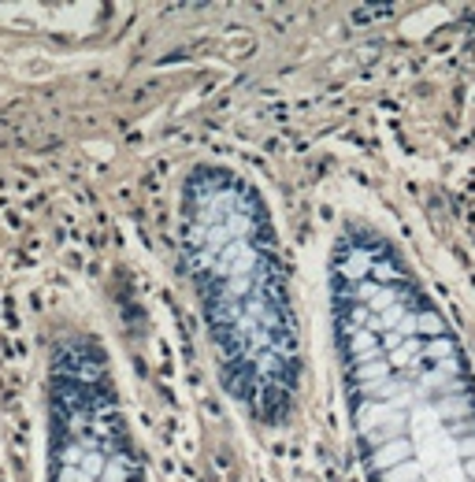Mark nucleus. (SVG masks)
<instances>
[{
    "mask_svg": "<svg viewBox=\"0 0 475 482\" xmlns=\"http://www.w3.org/2000/svg\"><path fill=\"white\" fill-rule=\"evenodd\" d=\"M356 423H360V434H368L375 442V449L394 442L398 430L408 427V415L394 405H383V401H368L364 408L356 412Z\"/></svg>",
    "mask_w": 475,
    "mask_h": 482,
    "instance_id": "f257e3e1",
    "label": "nucleus"
},
{
    "mask_svg": "<svg viewBox=\"0 0 475 482\" xmlns=\"http://www.w3.org/2000/svg\"><path fill=\"white\" fill-rule=\"evenodd\" d=\"M457 456H461L457 453V438L446 434V430L416 445V464L423 471H438V468H446V464H457Z\"/></svg>",
    "mask_w": 475,
    "mask_h": 482,
    "instance_id": "f03ea898",
    "label": "nucleus"
},
{
    "mask_svg": "<svg viewBox=\"0 0 475 482\" xmlns=\"http://www.w3.org/2000/svg\"><path fill=\"white\" fill-rule=\"evenodd\" d=\"M408 434H413L416 445L435 438V434H442V420H438L435 405H416V412L408 415Z\"/></svg>",
    "mask_w": 475,
    "mask_h": 482,
    "instance_id": "7ed1b4c3",
    "label": "nucleus"
},
{
    "mask_svg": "<svg viewBox=\"0 0 475 482\" xmlns=\"http://www.w3.org/2000/svg\"><path fill=\"white\" fill-rule=\"evenodd\" d=\"M408 456H413V442H408V438H394V442H386V445L375 449L371 468L375 471H390V468H398V464H405Z\"/></svg>",
    "mask_w": 475,
    "mask_h": 482,
    "instance_id": "20e7f679",
    "label": "nucleus"
},
{
    "mask_svg": "<svg viewBox=\"0 0 475 482\" xmlns=\"http://www.w3.org/2000/svg\"><path fill=\"white\" fill-rule=\"evenodd\" d=\"M346 345H349V356L356 360V363H364V360H379V334L375 330H368V327H360V330H346Z\"/></svg>",
    "mask_w": 475,
    "mask_h": 482,
    "instance_id": "39448f33",
    "label": "nucleus"
},
{
    "mask_svg": "<svg viewBox=\"0 0 475 482\" xmlns=\"http://www.w3.org/2000/svg\"><path fill=\"white\" fill-rule=\"evenodd\" d=\"M371 268H375V260H371L368 248H349L346 260L338 263V275L346 278V282H360V278L371 275Z\"/></svg>",
    "mask_w": 475,
    "mask_h": 482,
    "instance_id": "423d86ee",
    "label": "nucleus"
},
{
    "mask_svg": "<svg viewBox=\"0 0 475 482\" xmlns=\"http://www.w3.org/2000/svg\"><path fill=\"white\" fill-rule=\"evenodd\" d=\"M390 378V360H364L356 363V382L360 386H375V382H386Z\"/></svg>",
    "mask_w": 475,
    "mask_h": 482,
    "instance_id": "0eeeda50",
    "label": "nucleus"
},
{
    "mask_svg": "<svg viewBox=\"0 0 475 482\" xmlns=\"http://www.w3.org/2000/svg\"><path fill=\"white\" fill-rule=\"evenodd\" d=\"M435 412H438V420H457V415H468L471 412V401H468L464 393H453V397L442 393L438 401H435Z\"/></svg>",
    "mask_w": 475,
    "mask_h": 482,
    "instance_id": "6e6552de",
    "label": "nucleus"
},
{
    "mask_svg": "<svg viewBox=\"0 0 475 482\" xmlns=\"http://www.w3.org/2000/svg\"><path fill=\"white\" fill-rule=\"evenodd\" d=\"M420 353H423V341H420V338H405V345L394 349L386 360H390V368H408V363L420 360Z\"/></svg>",
    "mask_w": 475,
    "mask_h": 482,
    "instance_id": "1a4fd4ad",
    "label": "nucleus"
},
{
    "mask_svg": "<svg viewBox=\"0 0 475 482\" xmlns=\"http://www.w3.org/2000/svg\"><path fill=\"white\" fill-rule=\"evenodd\" d=\"M420 478H423V468L416 460H405V464H398V468L383 471V482H420Z\"/></svg>",
    "mask_w": 475,
    "mask_h": 482,
    "instance_id": "9d476101",
    "label": "nucleus"
},
{
    "mask_svg": "<svg viewBox=\"0 0 475 482\" xmlns=\"http://www.w3.org/2000/svg\"><path fill=\"white\" fill-rule=\"evenodd\" d=\"M449 356H453V341L449 338H431L427 345H423V353H420V360H431V368L442 363V360H449Z\"/></svg>",
    "mask_w": 475,
    "mask_h": 482,
    "instance_id": "9b49d317",
    "label": "nucleus"
},
{
    "mask_svg": "<svg viewBox=\"0 0 475 482\" xmlns=\"http://www.w3.org/2000/svg\"><path fill=\"white\" fill-rule=\"evenodd\" d=\"M420 334H427V338H446V323H442L438 315L423 312V315H416V338H420Z\"/></svg>",
    "mask_w": 475,
    "mask_h": 482,
    "instance_id": "f8f14e48",
    "label": "nucleus"
},
{
    "mask_svg": "<svg viewBox=\"0 0 475 482\" xmlns=\"http://www.w3.org/2000/svg\"><path fill=\"white\" fill-rule=\"evenodd\" d=\"M394 305H398V293L383 286V290H379V293H375L371 301H368V312H371V315H383L386 308H394Z\"/></svg>",
    "mask_w": 475,
    "mask_h": 482,
    "instance_id": "ddd939ff",
    "label": "nucleus"
},
{
    "mask_svg": "<svg viewBox=\"0 0 475 482\" xmlns=\"http://www.w3.org/2000/svg\"><path fill=\"white\" fill-rule=\"evenodd\" d=\"M431 482H468V475H464L461 464H446V468L431 471Z\"/></svg>",
    "mask_w": 475,
    "mask_h": 482,
    "instance_id": "4468645a",
    "label": "nucleus"
},
{
    "mask_svg": "<svg viewBox=\"0 0 475 482\" xmlns=\"http://www.w3.org/2000/svg\"><path fill=\"white\" fill-rule=\"evenodd\" d=\"M97 482H126V468H123L119 460H108L104 464V475L97 478Z\"/></svg>",
    "mask_w": 475,
    "mask_h": 482,
    "instance_id": "2eb2a0df",
    "label": "nucleus"
},
{
    "mask_svg": "<svg viewBox=\"0 0 475 482\" xmlns=\"http://www.w3.org/2000/svg\"><path fill=\"white\" fill-rule=\"evenodd\" d=\"M82 456H86V445L78 442V445H67V449H63V456H60V460H63V468H78Z\"/></svg>",
    "mask_w": 475,
    "mask_h": 482,
    "instance_id": "dca6fc26",
    "label": "nucleus"
},
{
    "mask_svg": "<svg viewBox=\"0 0 475 482\" xmlns=\"http://www.w3.org/2000/svg\"><path fill=\"white\" fill-rule=\"evenodd\" d=\"M371 275H375V282H379V286H386V282H394V278H398V271L390 268V263H375Z\"/></svg>",
    "mask_w": 475,
    "mask_h": 482,
    "instance_id": "f3484780",
    "label": "nucleus"
},
{
    "mask_svg": "<svg viewBox=\"0 0 475 482\" xmlns=\"http://www.w3.org/2000/svg\"><path fill=\"white\" fill-rule=\"evenodd\" d=\"M60 482H93V478L82 471V468H63V471H60Z\"/></svg>",
    "mask_w": 475,
    "mask_h": 482,
    "instance_id": "a211bd4d",
    "label": "nucleus"
},
{
    "mask_svg": "<svg viewBox=\"0 0 475 482\" xmlns=\"http://www.w3.org/2000/svg\"><path fill=\"white\" fill-rule=\"evenodd\" d=\"M398 330H401L405 338H416V315H408V312H405V319L398 323Z\"/></svg>",
    "mask_w": 475,
    "mask_h": 482,
    "instance_id": "6ab92c4d",
    "label": "nucleus"
},
{
    "mask_svg": "<svg viewBox=\"0 0 475 482\" xmlns=\"http://www.w3.org/2000/svg\"><path fill=\"white\" fill-rule=\"evenodd\" d=\"M457 453H461L464 460H471V456H475V434H471V438H461V442H457Z\"/></svg>",
    "mask_w": 475,
    "mask_h": 482,
    "instance_id": "aec40b11",
    "label": "nucleus"
},
{
    "mask_svg": "<svg viewBox=\"0 0 475 482\" xmlns=\"http://www.w3.org/2000/svg\"><path fill=\"white\" fill-rule=\"evenodd\" d=\"M71 430H86V415H82V412L71 415Z\"/></svg>",
    "mask_w": 475,
    "mask_h": 482,
    "instance_id": "412c9836",
    "label": "nucleus"
},
{
    "mask_svg": "<svg viewBox=\"0 0 475 482\" xmlns=\"http://www.w3.org/2000/svg\"><path fill=\"white\" fill-rule=\"evenodd\" d=\"M464 475H468V478H475V456H471V460H464Z\"/></svg>",
    "mask_w": 475,
    "mask_h": 482,
    "instance_id": "4be33fe9",
    "label": "nucleus"
}]
</instances>
